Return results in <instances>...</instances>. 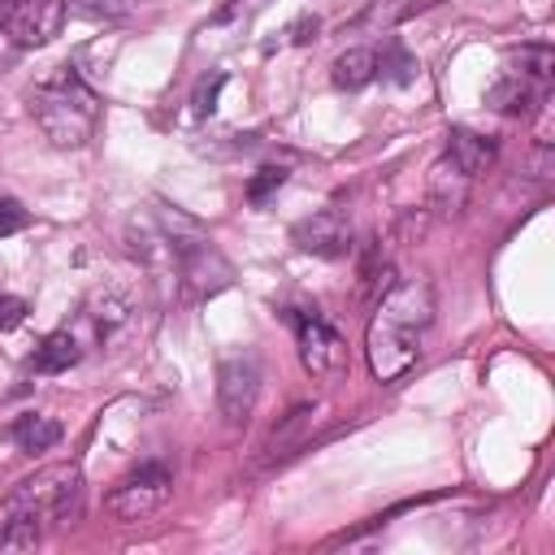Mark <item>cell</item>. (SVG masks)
Listing matches in <instances>:
<instances>
[{"instance_id": "4316f807", "label": "cell", "mask_w": 555, "mask_h": 555, "mask_svg": "<svg viewBox=\"0 0 555 555\" xmlns=\"http://www.w3.org/2000/svg\"><path fill=\"white\" fill-rule=\"evenodd\" d=\"M17 52H22V48H17V43L9 39V30L0 26V74H4V69H9L13 61H17Z\"/></svg>"}, {"instance_id": "2e32d148", "label": "cell", "mask_w": 555, "mask_h": 555, "mask_svg": "<svg viewBox=\"0 0 555 555\" xmlns=\"http://www.w3.org/2000/svg\"><path fill=\"white\" fill-rule=\"evenodd\" d=\"M377 78V52L373 48H347L334 61V87L338 91H360Z\"/></svg>"}, {"instance_id": "7c38bea8", "label": "cell", "mask_w": 555, "mask_h": 555, "mask_svg": "<svg viewBox=\"0 0 555 555\" xmlns=\"http://www.w3.org/2000/svg\"><path fill=\"white\" fill-rule=\"evenodd\" d=\"M317 425V408H295L291 416H282V425L260 442V455L251 460V468H273V464H282V460H291L304 442H308V429Z\"/></svg>"}, {"instance_id": "9a60e30c", "label": "cell", "mask_w": 555, "mask_h": 555, "mask_svg": "<svg viewBox=\"0 0 555 555\" xmlns=\"http://www.w3.org/2000/svg\"><path fill=\"white\" fill-rule=\"evenodd\" d=\"M538 100H542V87L529 82V78H520V74H512V69L486 91V104L499 108V113H529Z\"/></svg>"}, {"instance_id": "7a4b0ae2", "label": "cell", "mask_w": 555, "mask_h": 555, "mask_svg": "<svg viewBox=\"0 0 555 555\" xmlns=\"http://www.w3.org/2000/svg\"><path fill=\"white\" fill-rule=\"evenodd\" d=\"M26 108H30L35 126L43 130V139L52 147H82L91 139L95 113H100L95 91L69 65H61L43 82H35L30 95H26Z\"/></svg>"}, {"instance_id": "ac0fdd59", "label": "cell", "mask_w": 555, "mask_h": 555, "mask_svg": "<svg viewBox=\"0 0 555 555\" xmlns=\"http://www.w3.org/2000/svg\"><path fill=\"white\" fill-rule=\"evenodd\" d=\"M551 65H555L551 48H520V52H512V56H507V69H512V74H520V78H529V82H538V87H546Z\"/></svg>"}, {"instance_id": "5bb4252c", "label": "cell", "mask_w": 555, "mask_h": 555, "mask_svg": "<svg viewBox=\"0 0 555 555\" xmlns=\"http://www.w3.org/2000/svg\"><path fill=\"white\" fill-rule=\"evenodd\" d=\"M78 356H82L78 338H74L69 330H56V334H48V338L35 347V356H30V369H35L39 377H52V373H65V369H74V364H78Z\"/></svg>"}, {"instance_id": "8992f818", "label": "cell", "mask_w": 555, "mask_h": 555, "mask_svg": "<svg viewBox=\"0 0 555 555\" xmlns=\"http://www.w3.org/2000/svg\"><path fill=\"white\" fill-rule=\"evenodd\" d=\"M169 494H173V473H169V464H160V460H143L139 468H130V473L108 490L104 507H108L113 520L134 525V520L156 516V512L169 503Z\"/></svg>"}, {"instance_id": "8fae6325", "label": "cell", "mask_w": 555, "mask_h": 555, "mask_svg": "<svg viewBox=\"0 0 555 555\" xmlns=\"http://www.w3.org/2000/svg\"><path fill=\"white\" fill-rule=\"evenodd\" d=\"M468 186H473V178H468L451 156H438V160L429 165V173H425L429 212H434V217H455V212H464Z\"/></svg>"}, {"instance_id": "484cf974", "label": "cell", "mask_w": 555, "mask_h": 555, "mask_svg": "<svg viewBox=\"0 0 555 555\" xmlns=\"http://www.w3.org/2000/svg\"><path fill=\"white\" fill-rule=\"evenodd\" d=\"M317 26H321V22H317L312 13H304V17L291 26V39H295V43H308V39H317Z\"/></svg>"}, {"instance_id": "d4e9b609", "label": "cell", "mask_w": 555, "mask_h": 555, "mask_svg": "<svg viewBox=\"0 0 555 555\" xmlns=\"http://www.w3.org/2000/svg\"><path fill=\"white\" fill-rule=\"evenodd\" d=\"M22 321H26V299L0 295V334H4V330H17Z\"/></svg>"}, {"instance_id": "277c9868", "label": "cell", "mask_w": 555, "mask_h": 555, "mask_svg": "<svg viewBox=\"0 0 555 555\" xmlns=\"http://www.w3.org/2000/svg\"><path fill=\"white\" fill-rule=\"evenodd\" d=\"M78 499H82L78 464H48L35 477H26L0 507L26 512V516H35L43 525H65L69 516H78Z\"/></svg>"}, {"instance_id": "5b68a950", "label": "cell", "mask_w": 555, "mask_h": 555, "mask_svg": "<svg viewBox=\"0 0 555 555\" xmlns=\"http://www.w3.org/2000/svg\"><path fill=\"white\" fill-rule=\"evenodd\" d=\"M286 321L295 330L299 364L317 382H338L347 373V338L317 312V308H286Z\"/></svg>"}, {"instance_id": "ffe728a7", "label": "cell", "mask_w": 555, "mask_h": 555, "mask_svg": "<svg viewBox=\"0 0 555 555\" xmlns=\"http://www.w3.org/2000/svg\"><path fill=\"white\" fill-rule=\"evenodd\" d=\"M377 74H386L390 82H412L416 78V61L399 43H386L382 56H377Z\"/></svg>"}, {"instance_id": "ba28073f", "label": "cell", "mask_w": 555, "mask_h": 555, "mask_svg": "<svg viewBox=\"0 0 555 555\" xmlns=\"http://www.w3.org/2000/svg\"><path fill=\"white\" fill-rule=\"evenodd\" d=\"M0 26L9 30V39L30 52V48H43L61 35L65 26V0H13L4 13H0Z\"/></svg>"}, {"instance_id": "3957f363", "label": "cell", "mask_w": 555, "mask_h": 555, "mask_svg": "<svg viewBox=\"0 0 555 555\" xmlns=\"http://www.w3.org/2000/svg\"><path fill=\"white\" fill-rule=\"evenodd\" d=\"M160 225H165V238L173 251V282L182 286L186 299H208L234 282L230 260L217 251V243L195 221L173 212V217H160Z\"/></svg>"}, {"instance_id": "d6986e66", "label": "cell", "mask_w": 555, "mask_h": 555, "mask_svg": "<svg viewBox=\"0 0 555 555\" xmlns=\"http://www.w3.org/2000/svg\"><path fill=\"white\" fill-rule=\"evenodd\" d=\"M282 186H286V169H282V165H264V169H256V173H251V182H247V191H243V195H247V204L264 208Z\"/></svg>"}, {"instance_id": "30bf717a", "label": "cell", "mask_w": 555, "mask_h": 555, "mask_svg": "<svg viewBox=\"0 0 555 555\" xmlns=\"http://www.w3.org/2000/svg\"><path fill=\"white\" fill-rule=\"evenodd\" d=\"M134 312H139V299H134V291L126 282H104L87 299V321L95 325L100 343H117L134 325Z\"/></svg>"}, {"instance_id": "603a6c76", "label": "cell", "mask_w": 555, "mask_h": 555, "mask_svg": "<svg viewBox=\"0 0 555 555\" xmlns=\"http://www.w3.org/2000/svg\"><path fill=\"white\" fill-rule=\"evenodd\" d=\"M78 9L87 17H126L134 9V0H78Z\"/></svg>"}, {"instance_id": "4fadbf2b", "label": "cell", "mask_w": 555, "mask_h": 555, "mask_svg": "<svg viewBox=\"0 0 555 555\" xmlns=\"http://www.w3.org/2000/svg\"><path fill=\"white\" fill-rule=\"evenodd\" d=\"M442 156H451L468 178H477V173H486L494 165V139H486V134H477L468 126H451Z\"/></svg>"}, {"instance_id": "52a82bcc", "label": "cell", "mask_w": 555, "mask_h": 555, "mask_svg": "<svg viewBox=\"0 0 555 555\" xmlns=\"http://www.w3.org/2000/svg\"><path fill=\"white\" fill-rule=\"evenodd\" d=\"M260 395V360L251 351H230L217 360V412L225 425H243Z\"/></svg>"}, {"instance_id": "9c48e42d", "label": "cell", "mask_w": 555, "mask_h": 555, "mask_svg": "<svg viewBox=\"0 0 555 555\" xmlns=\"http://www.w3.org/2000/svg\"><path fill=\"white\" fill-rule=\"evenodd\" d=\"M291 243H295L299 251L321 256V260H338V256L351 251V221H347L343 208H321V212L295 221Z\"/></svg>"}, {"instance_id": "6da1fadb", "label": "cell", "mask_w": 555, "mask_h": 555, "mask_svg": "<svg viewBox=\"0 0 555 555\" xmlns=\"http://www.w3.org/2000/svg\"><path fill=\"white\" fill-rule=\"evenodd\" d=\"M434 312H438V304H434V286L425 278L395 282L377 299L373 321H369V338H364L369 369L377 382H395L421 360Z\"/></svg>"}, {"instance_id": "44dd1931", "label": "cell", "mask_w": 555, "mask_h": 555, "mask_svg": "<svg viewBox=\"0 0 555 555\" xmlns=\"http://www.w3.org/2000/svg\"><path fill=\"white\" fill-rule=\"evenodd\" d=\"M221 87H225V74H221V69H217L212 78H204V82L195 87L191 104H195V113H199V117H208V113L217 108V95H221Z\"/></svg>"}, {"instance_id": "cb8c5ba5", "label": "cell", "mask_w": 555, "mask_h": 555, "mask_svg": "<svg viewBox=\"0 0 555 555\" xmlns=\"http://www.w3.org/2000/svg\"><path fill=\"white\" fill-rule=\"evenodd\" d=\"M260 4H264V0H225V4L217 9V17H212V26H225V22H238V17L247 22V17H251V13L260 9Z\"/></svg>"}, {"instance_id": "7402d4cb", "label": "cell", "mask_w": 555, "mask_h": 555, "mask_svg": "<svg viewBox=\"0 0 555 555\" xmlns=\"http://www.w3.org/2000/svg\"><path fill=\"white\" fill-rule=\"evenodd\" d=\"M30 225V212L17 204V199H9V195H0V238H9V234H17V230H26Z\"/></svg>"}, {"instance_id": "e0dca14e", "label": "cell", "mask_w": 555, "mask_h": 555, "mask_svg": "<svg viewBox=\"0 0 555 555\" xmlns=\"http://www.w3.org/2000/svg\"><path fill=\"white\" fill-rule=\"evenodd\" d=\"M9 434H13V442H17L22 451H48V447L61 442V421H52V416H43V412H22Z\"/></svg>"}]
</instances>
